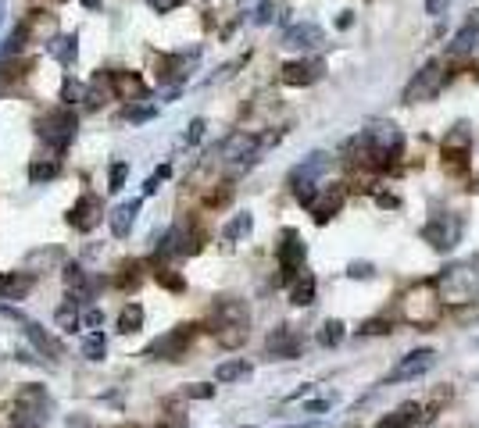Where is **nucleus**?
Wrapping results in <instances>:
<instances>
[{"mask_svg": "<svg viewBox=\"0 0 479 428\" xmlns=\"http://www.w3.org/2000/svg\"><path fill=\"white\" fill-rule=\"evenodd\" d=\"M79 350H82L86 360H104V353H108V339H104V332H89Z\"/></svg>", "mask_w": 479, "mask_h": 428, "instance_id": "c756f323", "label": "nucleus"}, {"mask_svg": "<svg viewBox=\"0 0 479 428\" xmlns=\"http://www.w3.org/2000/svg\"><path fill=\"white\" fill-rule=\"evenodd\" d=\"M258 146H261L258 136H251V132H233V136L222 143V161L247 168V165L254 161V154H258Z\"/></svg>", "mask_w": 479, "mask_h": 428, "instance_id": "f8f14e48", "label": "nucleus"}, {"mask_svg": "<svg viewBox=\"0 0 479 428\" xmlns=\"http://www.w3.org/2000/svg\"><path fill=\"white\" fill-rule=\"evenodd\" d=\"M154 114H158L154 104H143V107H129V111H126V118L133 121V125H143V121H151Z\"/></svg>", "mask_w": 479, "mask_h": 428, "instance_id": "e433bc0d", "label": "nucleus"}, {"mask_svg": "<svg viewBox=\"0 0 479 428\" xmlns=\"http://www.w3.org/2000/svg\"><path fill=\"white\" fill-rule=\"evenodd\" d=\"M15 357H18L22 364H36V357H33V350H18Z\"/></svg>", "mask_w": 479, "mask_h": 428, "instance_id": "864d4df0", "label": "nucleus"}, {"mask_svg": "<svg viewBox=\"0 0 479 428\" xmlns=\"http://www.w3.org/2000/svg\"><path fill=\"white\" fill-rule=\"evenodd\" d=\"M57 175H61L57 158H43V161L29 165V182H36V186H43V182H50V178H57Z\"/></svg>", "mask_w": 479, "mask_h": 428, "instance_id": "a878e982", "label": "nucleus"}, {"mask_svg": "<svg viewBox=\"0 0 479 428\" xmlns=\"http://www.w3.org/2000/svg\"><path fill=\"white\" fill-rule=\"evenodd\" d=\"M65 428H94V421H89L86 414H72V418L65 421Z\"/></svg>", "mask_w": 479, "mask_h": 428, "instance_id": "8fccbe9b", "label": "nucleus"}, {"mask_svg": "<svg viewBox=\"0 0 479 428\" xmlns=\"http://www.w3.org/2000/svg\"><path fill=\"white\" fill-rule=\"evenodd\" d=\"M61 257H65L61 250H47V254H29V264H40V268H43V264H50V261H61Z\"/></svg>", "mask_w": 479, "mask_h": 428, "instance_id": "49530a36", "label": "nucleus"}, {"mask_svg": "<svg viewBox=\"0 0 479 428\" xmlns=\"http://www.w3.org/2000/svg\"><path fill=\"white\" fill-rule=\"evenodd\" d=\"M433 364H436V350H429V346L411 350V353H404V357L394 364V368H390L386 382H408V379H418V375H426Z\"/></svg>", "mask_w": 479, "mask_h": 428, "instance_id": "6e6552de", "label": "nucleus"}, {"mask_svg": "<svg viewBox=\"0 0 479 428\" xmlns=\"http://www.w3.org/2000/svg\"><path fill=\"white\" fill-rule=\"evenodd\" d=\"M347 275H351V279H372V264L369 261H354L347 268Z\"/></svg>", "mask_w": 479, "mask_h": 428, "instance_id": "c03bdc74", "label": "nucleus"}, {"mask_svg": "<svg viewBox=\"0 0 479 428\" xmlns=\"http://www.w3.org/2000/svg\"><path fill=\"white\" fill-rule=\"evenodd\" d=\"M268 353L279 357V360H290V357L301 353V339H297V335H293L286 325H279L272 335H268Z\"/></svg>", "mask_w": 479, "mask_h": 428, "instance_id": "aec40b11", "label": "nucleus"}, {"mask_svg": "<svg viewBox=\"0 0 479 428\" xmlns=\"http://www.w3.org/2000/svg\"><path fill=\"white\" fill-rule=\"evenodd\" d=\"M329 404L333 400H311V404H304V414H322V411H329Z\"/></svg>", "mask_w": 479, "mask_h": 428, "instance_id": "3c124183", "label": "nucleus"}, {"mask_svg": "<svg viewBox=\"0 0 479 428\" xmlns=\"http://www.w3.org/2000/svg\"><path fill=\"white\" fill-rule=\"evenodd\" d=\"M101 218H104V204H101V197H94V193H82V197L68 207V214H65V222H68L75 232H94Z\"/></svg>", "mask_w": 479, "mask_h": 428, "instance_id": "0eeeda50", "label": "nucleus"}, {"mask_svg": "<svg viewBox=\"0 0 479 428\" xmlns=\"http://www.w3.org/2000/svg\"><path fill=\"white\" fill-rule=\"evenodd\" d=\"M29 43V22H18L15 29H11V36H8V43H4V57H15V54H22V47Z\"/></svg>", "mask_w": 479, "mask_h": 428, "instance_id": "7c9ffc66", "label": "nucleus"}, {"mask_svg": "<svg viewBox=\"0 0 479 428\" xmlns=\"http://www.w3.org/2000/svg\"><path fill=\"white\" fill-rule=\"evenodd\" d=\"M344 197H347V190H344V182H333V186H322L318 190V197H315V204L308 207L311 211V218L318 222V225H325L333 214L344 207Z\"/></svg>", "mask_w": 479, "mask_h": 428, "instance_id": "ddd939ff", "label": "nucleus"}, {"mask_svg": "<svg viewBox=\"0 0 479 428\" xmlns=\"http://www.w3.org/2000/svg\"><path fill=\"white\" fill-rule=\"evenodd\" d=\"M422 421V407H418L415 400H408V404H401L394 414H386L376 428H411V425H418Z\"/></svg>", "mask_w": 479, "mask_h": 428, "instance_id": "4be33fe9", "label": "nucleus"}, {"mask_svg": "<svg viewBox=\"0 0 479 428\" xmlns=\"http://www.w3.org/2000/svg\"><path fill=\"white\" fill-rule=\"evenodd\" d=\"M4 15H8V4H4V0H0V25H4Z\"/></svg>", "mask_w": 479, "mask_h": 428, "instance_id": "bf43d9fd", "label": "nucleus"}, {"mask_svg": "<svg viewBox=\"0 0 479 428\" xmlns=\"http://www.w3.org/2000/svg\"><path fill=\"white\" fill-rule=\"evenodd\" d=\"M54 325H57V328H65V332H75V328L82 325V318H79V311H75V300L54 311Z\"/></svg>", "mask_w": 479, "mask_h": 428, "instance_id": "473e14b6", "label": "nucleus"}, {"mask_svg": "<svg viewBox=\"0 0 479 428\" xmlns=\"http://www.w3.org/2000/svg\"><path fill=\"white\" fill-rule=\"evenodd\" d=\"M251 375V364L247 360H222L219 368H215V382H240V379H247Z\"/></svg>", "mask_w": 479, "mask_h": 428, "instance_id": "bb28decb", "label": "nucleus"}, {"mask_svg": "<svg viewBox=\"0 0 479 428\" xmlns=\"http://www.w3.org/2000/svg\"><path fill=\"white\" fill-rule=\"evenodd\" d=\"M140 328H143V307H140V303H126L122 314H118V332L133 335V332H140Z\"/></svg>", "mask_w": 479, "mask_h": 428, "instance_id": "cd10ccee", "label": "nucleus"}, {"mask_svg": "<svg viewBox=\"0 0 479 428\" xmlns=\"http://www.w3.org/2000/svg\"><path fill=\"white\" fill-rule=\"evenodd\" d=\"M101 4H104V0H82L86 11H101Z\"/></svg>", "mask_w": 479, "mask_h": 428, "instance_id": "5fc2aeb1", "label": "nucleus"}, {"mask_svg": "<svg viewBox=\"0 0 479 428\" xmlns=\"http://www.w3.org/2000/svg\"><path fill=\"white\" fill-rule=\"evenodd\" d=\"M251 229H254V218H251V214L247 211H240L236 214V218L222 229V239L226 243H236V239H244V236H251Z\"/></svg>", "mask_w": 479, "mask_h": 428, "instance_id": "c85d7f7f", "label": "nucleus"}, {"mask_svg": "<svg viewBox=\"0 0 479 428\" xmlns=\"http://www.w3.org/2000/svg\"><path fill=\"white\" fill-rule=\"evenodd\" d=\"M462 232H465L462 214H433V218L426 222V229H422V239L429 243L433 250L447 254V250H455L462 243Z\"/></svg>", "mask_w": 479, "mask_h": 428, "instance_id": "7ed1b4c3", "label": "nucleus"}, {"mask_svg": "<svg viewBox=\"0 0 479 428\" xmlns=\"http://www.w3.org/2000/svg\"><path fill=\"white\" fill-rule=\"evenodd\" d=\"M322 43V29L315 22H301V25H290L286 33H283V47L290 50H311Z\"/></svg>", "mask_w": 479, "mask_h": 428, "instance_id": "dca6fc26", "label": "nucleus"}, {"mask_svg": "<svg viewBox=\"0 0 479 428\" xmlns=\"http://www.w3.org/2000/svg\"><path fill=\"white\" fill-rule=\"evenodd\" d=\"M165 178H168V165H161V168H158L151 178L143 182V197H154V193L161 190V182H165Z\"/></svg>", "mask_w": 479, "mask_h": 428, "instance_id": "4c0bfd02", "label": "nucleus"}, {"mask_svg": "<svg viewBox=\"0 0 479 428\" xmlns=\"http://www.w3.org/2000/svg\"><path fill=\"white\" fill-rule=\"evenodd\" d=\"M136 214H140V200H126V204H118L111 214H108V222H111V236L115 239H126L136 225Z\"/></svg>", "mask_w": 479, "mask_h": 428, "instance_id": "f3484780", "label": "nucleus"}, {"mask_svg": "<svg viewBox=\"0 0 479 428\" xmlns=\"http://www.w3.org/2000/svg\"><path fill=\"white\" fill-rule=\"evenodd\" d=\"M376 200H379V207H397V197H390V193H379Z\"/></svg>", "mask_w": 479, "mask_h": 428, "instance_id": "603ef678", "label": "nucleus"}, {"mask_svg": "<svg viewBox=\"0 0 479 428\" xmlns=\"http://www.w3.org/2000/svg\"><path fill=\"white\" fill-rule=\"evenodd\" d=\"M115 89L118 93H126V100H143L147 97V86H143V79L140 75H133V72H115Z\"/></svg>", "mask_w": 479, "mask_h": 428, "instance_id": "393cba45", "label": "nucleus"}, {"mask_svg": "<svg viewBox=\"0 0 479 428\" xmlns=\"http://www.w3.org/2000/svg\"><path fill=\"white\" fill-rule=\"evenodd\" d=\"M318 343H322V346H340V343H344V321H340V318H329V321L318 328Z\"/></svg>", "mask_w": 479, "mask_h": 428, "instance_id": "2f4dec72", "label": "nucleus"}, {"mask_svg": "<svg viewBox=\"0 0 479 428\" xmlns=\"http://www.w3.org/2000/svg\"><path fill=\"white\" fill-rule=\"evenodd\" d=\"M204 129H207V121H204V118H193V121H190V125H186V139H183V143H186V146H193V143H200V136H204Z\"/></svg>", "mask_w": 479, "mask_h": 428, "instance_id": "a19ab883", "label": "nucleus"}, {"mask_svg": "<svg viewBox=\"0 0 479 428\" xmlns=\"http://www.w3.org/2000/svg\"><path fill=\"white\" fill-rule=\"evenodd\" d=\"M447 8H451V0H426V15H433V18L447 15Z\"/></svg>", "mask_w": 479, "mask_h": 428, "instance_id": "de8ad7c7", "label": "nucleus"}, {"mask_svg": "<svg viewBox=\"0 0 479 428\" xmlns=\"http://www.w3.org/2000/svg\"><path fill=\"white\" fill-rule=\"evenodd\" d=\"M126 178H129V165H126V161H115L111 171H108V190L118 193V190L126 186Z\"/></svg>", "mask_w": 479, "mask_h": 428, "instance_id": "f704fd0d", "label": "nucleus"}, {"mask_svg": "<svg viewBox=\"0 0 479 428\" xmlns=\"http://www.w3.org/2000/svg\"><path fill=\"white\" fill-rule=\"evenodd\" d=\"M118 97V89H115V72H97L94 82L86 86V104L89 107H104L108 100Z\"/></svg>", "mask_w": 479, "mask_h": 428, "instance_id": "a211bd4d", "label": "nucleus"}, {"mask_svg": "<svg viewBox=\"0 0 479 428\" xmlns=\"http://www.w3.org/2000/svg\"><path fill=\"white\" fill-rule=\"evenodd\" d=\"M147 4H151L158 15H168V11H175L179 4H183V0H147Z\"/></svg>", "mask_w": 479, "mask_h": 428, "instance_id": "09e8293b", "label": "nucleus"}, {"mask_svg": "<svg viewBox=\"0 0 479 428\" xmlns=\"http://www.w3.org/2000/svg\"><path fill=\"white\" fill-rule=\"evenodd\" d=\"M322 72H325V61H318V57H311V61H286L283 65V82L286 86H311V82H318L322 79Z\"/></svg>", "mask_w": 479, "mask_h": 428, "instance_id": "4468645a", "label": "nucleus"}, {"mask_svg": "<svg viewBox=\"0 0 479 428\" xmlns=\"http://www.w3.org/2000/svg\"><path fill=\"white\" fill-rule=\"evenodd\" d=\"M304 254H308V247H304V239L297 236L293 229H286L283 232V243L276 247V261H279V282H290L293 275H301V268H304Z\"/></svg>", "mask_w": 479, "mask_h": 428, "instance_id": "423d86ee", "label": "nucleus"}, {"mask_svg": "<svg viewBox=\"0 0 479 428\" xmlns=\"http://www.w3.org/2000/svg\"><path fill=\"white\" fill-rule=\"evenodd\" d=\"M154 279H158L165 289H172V293H183V289H186L183 275H175V271H168V268H158V271H154Z\"/></svg>", "mask_w": 479, "mask_h": 428, "instance_id": "c9c22d12", "label": "nucleus"}, {"mask_svg": "<svg viewBox=\"0 0 479 428\" xmlns=\"http://www.w3.org/2000/svg\"><path fill=\"white\" fill-rule=\"evenodd\" d=\"M401 311H404V321H411V325H418V328L436 325L440 314H443V300H440V293H436V279L408 289Z\"/></svg>", "mask_w": 479, "mask_h": 428, "instance_id": "f257e3e1", "label": "nucleus"}, {"mask_svg": "<svg viewBox=\"0 0 479 428\" xmlns=\"http://www.w3.org/2000/svg\"><path fill=\"white\" fill-rule=\"evenodd\" d=\"M337 25H340V29H347V25H351V11H344V15L337 18Z\"/></svg>", "mask_w": 479, "mask_h": 428, "instance_id": "4d7b16f0", "label": "nucleus"}, {"mask_svg": "<svg viewBox=\"0 0 479 428\" xmlns=\"http://www.w3.org/2000/svg\"><path fill=\"white\" fill-rule=\"evenodd\" d=\"M436 286H440L443 303H469L476 296V275L465 264H458V268H447L436 279Z\"/></svg>", "mask_w": 479, "mask_h": 428, "instance_id": "39448f33", "label": "nucleus"}, {"mask_svg": "<svg viewBox=\"0 0 479 428\" xmlns=\"http://www.w3.org/2000/svg\"><path fill=\"white\" fill-rule=\"evenodd\" d=\"M212 318H215V332H222V328H247V325H251L247 303H244V300H233V296H222V300L215 303Z\"/></svg>", "mask_w": 479, "mask_h": 428, "instance_id": "9b49d317", "label": "nucleus"}, {"mask_svg": "<svg viewBox=\"0 0 479 428\" xmlns=\"http://www.w3.org/2000/svg\"><path fill=\"white\" fill-rule=\"evenodd\" d=\"M33 286H36L33 271H11V275L0 279V289H4V296H11V300H25L29 293H33Z\"/></svg>", "mask_w": 479, "mask_h": 428, "instance_id": "412c9836", "label": "nucleus"}, {"mask_svg": "<svg viewBox=\"0 0 479 428\" xmlns=\"http://www.w3.org/2000/svg\"><path fill=\"white\" fill-rule=\"evenodd\" d=\"M272 18H276V4H272V0H261L258 11H254V22H258V25H268Z\"/></svg>", "mask_w": 479, "mask_h": 428, "instance_id": "79ce46f5", "label": "nucleus"}, {"mask_svg": "<svg viewBox=\"0 0 479 428\" xmlns=\"http://www.w3.org/2000/svg\"><path fill=\"white\" fill-rule=\"evenodd\" d=\"M315 289H318V282H315L311 271L297 275L293 286H290V303H297V307H311V303H315Z\"/></svg>", "mask_w": 479, "mask_h": 428, "instance_id": "5701e85b", "label": "nucleus"}, {"mask_svg": "<svg viewBox=\"0 0 479 428\" xmlns=\"http://www.w3.org/2000/svg\"><path fill=\"white\" fill-rule=\"evenodd\" d=\"M75 129H79V118H75L68 107H54V111H47V114L36 121V132H40V139H43L50 150H65V146L75 139Z\"/></svg>", "mask_w": 479, "mask_h": 428, "instance_id": "f03ea898", "label": "nucleus"}, {"mask_svg": "<svg viewBox=\"0 0 479 428\" xmlns=\"http://www.w3.org/2000/svg\"><path fill=\"white\" fill-rule=\"evenodd\" d=\"M193 335V325H183V328H175V332H165L158 335V339L143 350V357H151V360H179L186 350V339Z\"/></svg>", "mask_w": 479, "mask_h": 428, "instance_id": "1a4fd4ad", "label": "nucleus"}, {"mask_svg": "<svg viewBox=\"0 0 479 428\" xmlns=\"http://www.w3.org/2000/svg\"><path fill=\"white\" fill-rule=\"evenodd\" d=\"M25 335H29V343H33L47 360H61V353H65V346L54 339V335L47 332V328H40V325H33V321H25Z\"/></svg>", "mask_w": 479, "mask_h": 428, "instance_id": "6ab92c4d", "label": "nucleus"}, {"mask_svg": "<svg viewBox=\"0 0 479 428\" xmlns=\"http://www.w3.org/2000/svg\"><path fill=\"white\" fill-rule=\"evenodd\" d=\"M61 100H65V107H68V104H79V100H86V86H82L79 79L65 75V82H61Z\"/></svg>", "mask_w": 479, "mask_h": 428, "instance_id": "72a5a7b5", "label": "nucleus"}, {"mask_svg": "<svg viewBox=\"0 0 479 428\" xmlns=\"http://www.w3.org/2000/svg\"><path fill=\"white\" fill-rule=\"evenodd\" d=\"M47 50L61 61L65 68H72L75 65V57H79V36L75 33H68V36H57V40H50L47 43Z\"/></svg>", "mask_w": 479, "mask_h": 428, "instance_id": "b1692460", "label": "nucleus"}, {"mask_svg": "<svg viewBox=\"0 0 479 428\" xmlns=\"http://www.w3.org/2000/svg\"><path fill=\"white\" fill-rule=\"evenodd\" d=\"M118 271H122V275H118V279H115L118 286H129V289H133V286L140 282V275H136V271H140V264H136V261L122 264V268H118Z\"/></svg>", "mask_w": 479, "mask_h": 428, "instance_id": "58836bf2", "label": "nucleus"}, {"mask_svg": "<svg viewBox=\"0 0 479 428\" xmlns=\"http://www.w3.org/2000/svg\"><path fill=\"white\" fill-rule=\"evenodd\" d=\"M161 428H186V421H168V425H161Z\"/></svg>", "mask_w": 479, "mask_h": 428, "instance_id": "13d9d810", "label": "nucleus"}, {"mask_svg": "<svg viewBox=\"0 0 479 428\" xmlns=\"http://www.w3.org/2000/svg\"><path fill=\"white\" fill-rule=\"evenodd\" d=\"M186 396H190V400H212V396H215V385L193 382V385H186Z\"/></svg>", "mask_w": 479, "mask_h": 428, "instance_id": "ea45409f", "label": "nucleus"}, {"mask_svg": "<svg viewBox=\"0 0 479 428\" xmlns=\"http://www.w3.org/2000/svg\"><path fill=\"white\" fill-rule=\"evenodd\" d=\"M469 143H472V132H469L465 125H455L451 132H447V136H443V168H451V171H465Z\"/></svg>", "mask_w": 479, "mask_h": 428, "instance_id": "9d476101", "label": "nucleus"}, {"mask_svg": "<svg viewBox=\"0 0 479 428\" xmlns=\"http://www.w3.org/2000/svg\"><path fill=\"white\" fill-rule=\"evenodd\" d=\"M82 325H86V328H94V332H101V325H104V311H101V307H89V311L82 314Z\"/></svg>", "mask_w": 479, "mask_h": 428, "instance_id": "37998d69", "label": "nucleus"}, {"mask_svg": "<svg viewBox=\"0 0 479 428\" xmlns=\"http://www.w3.org/2000/svg\"><path fill=\"white\" fill-rule=\"evenodd\" d=\"M465 25H469V29H476V33H479V11H472V15H469V22H465Z\"/></svg>", "mask_w": 479, "mask_h": 428, "instance_id": "6e6d98bb", "label": "nucleus"}, {"mask_svg": "<svg viewBox=\"0 0 479 428\" xmlns=\"http://www.w3.org/2000/svg\"><path fill=\"white\" fill-rule=\"evenodd\" d=\"M390 328H394L390 321H379V318H372V321H365V325H362V332H365V335H383V332H390Z\"/></svg>", "mask_w": 479, "mask_h": 428, "instance_id": "a18cd8bd", "label": "nucleus"}, {"mask_svg": "<svg viewBox=\"0 0 479 428\" xmlns=\"http://www.w3.org/2000/svg\"><path fill=\"white\" fill-rule=\"evenodd\" d=\"M61 279H65V289L75 296V303H86L89 296H94V279L86 275V268H82V264L68 261V264L61 268Z\"/></svg>", "mask_w": 479, "mask_h": 428, "instance_id": "2eb2a0df", "label": "nucleus"}, {"mask_svg": "<svg viewBox=\"0 0 479 428\" xmlns=\"http://www.w3.org/2000/svg\"><path fill=\"white\" fill-rule=\"evenodd\" d=\"M447 82V72H443V61H429V65H422V72H418L408 89H404V104H418V100H433L440 89Z\"/></svg>", "mask_w": 479, "mask_h": 428, "instance_id": "20e7f679", "label": "nucleus"}]
</instances>
